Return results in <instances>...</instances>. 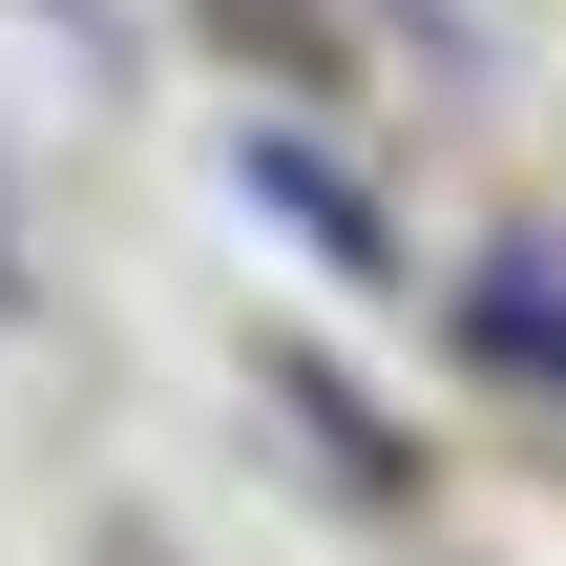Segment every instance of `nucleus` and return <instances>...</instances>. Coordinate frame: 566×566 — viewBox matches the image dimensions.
Here are the masks:
<instances>
[{
	"label": "nucleus",
	"instance_id": "1",
	"mask_svg": "<svg viewBox=\"0 0 566 566\" xmlns=\"http://www.w3.org/2000/svg\"><path fill=\"white\" fill-rule=\"evenodd\" d=\"M252 189H273V210H294V231H315V252H357V273H378V252H399V231H378V210H357V189H336V168H315V147H252Z\"/></svg>",
	"mask_w": 566,
	"mask_h": 566
},
{
	"label": "nucleus",
	"instance_id": "2",
	"mask_svg": "<svg viewBox=\"0 0 566 566\" xmlns=\"http://www.w3.org/2000/svg\"><path fill=\"white\" fill-rule=\"evenodd\" d=\"M462 315H483V336H504V357H525V378H566V294H546V273H483V294H462Z\"/></svg>",
	"mask_w": 566,
	"mask_h": 566
}]
</instances>
